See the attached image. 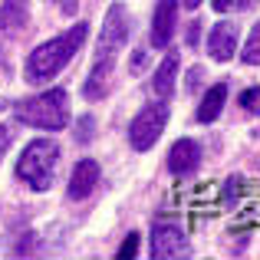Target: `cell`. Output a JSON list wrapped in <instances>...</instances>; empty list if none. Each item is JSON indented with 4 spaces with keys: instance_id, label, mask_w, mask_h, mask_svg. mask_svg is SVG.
Here are the masks:
<instances>
[{
    "instance_id": "6da1fadb",
    "label": "cell",
    "mask_w": 260,
    "mask_h": 260,
    "mask_svg": "<svg viewBox=\"0 0 260 260\" xmlns=\"http://www.w3.org/2000/svg\"><path fill=\"white\" fill-rule=\"evenodd\" d=\"M86 33H89V26L76 23L73 30H66L63 37H53V40H46V43H40L37 50L30 53V59H26V83H33V86L50 83V79L76 56V50L83 46Z\"/></svg>"
},
{
    "instance_id": "7a4b0ae2",
    "label": "cell",
    "mask_w": 260,
    "mask_h": 260,
    "mask_svg": "<svg viewBox=\"0 0 260 260\" xmlns=\"http://www.w3.org/2000/svg\"><path fill=\"white\" fill-rule=\"evenodd\" d=\"M17 119L26 125L46 128V132H59V128L70 125V99H66V89H46V92L23 99L17 106Z\"/></svg>"
},
{
    "instance_id": "3957f363",
    "label": "cell",
    "mask_w": 260,
    "mask_h": 260,
    "mask_svg": "<svg viewBox=\"0 0 260 260\" xmlns=\"http://www.w3.org/2000/svg\"><path fill=\"white\" fill-rule=\"evenodd\" d=\"M59 161V145L53 139H37L20 152L17 158V178L26 181L33 191H46L53 184V172Z\"/></svg>"
},
{
    "instance_id": "277c9868",
    "label": "cell",
    "mask_w": 260,
    "mask_h": 260,
    "mask_svg": "<svg viewBox=\"0 0 260 260\" xmlns=\"http://www.w3.org/2000/svg\"><path fill=\"white\" fill-rule=\"evenodd\" d=\"M165 125H168V106H165V102H152V106H145L132 119V128H128V142H132V148H135V152H148V148L161 139Z\"/></svg>"
},
{
    "instance_id": "5b68a950",
    "label": "cell",
    "mask_w": 260,
    "mask_h": 260,
    "mask_svg": "<svg viewBox=\"0 0 260 260\" xmlns=\"http://www.w3.org/2000/svg\"><path fill=\"white\" fill-rule=\"evenodd\" d=\"M125 40H128V13L122 4H112L106 13V23H102L99 43H95V59L115 63V53L125 46Z\"/></svg>"
},
{
    "instance_id": "8992f818",
    "label": "cell",
    "mask_w": 260,
    "mask_h": 260,
    "mask_svg": "<svg viewBox=\"0 0 260 260\" xmlns=\"http://www.w3.org/2000/svg\"><path fill=\"white\" fill-rule=\"evenodd\" d=\"M188 254H191L188 234L175 221H158L152 228V257L155 260H175V257H188Z\"/></svg>"
},
{
    "instance_id": "52a82bcc",
    "label": "cell",
    "mask_w": 260,
    "mask_h": 260,
    "mask_svg": "<svg viewBox=\"0 0 260 260\" xmlns=\"http://www.w3.org/2000/svg\"><path fill=\"white\" fill-rule=\"evenodd\" d=\"M234 50H237V26L228 23V20L211 26V33H208V53H211V59L228 63V59L234 56Z\"/></svg>"
},
{
    "instance_id": "ba28073f",
    "label": "cell",
    "mask_w": 260,
    "mask_h": 260,
    "mask_svg": "<svg viewBox=\"0 0 260 260\" xmlns=\"http://www.w3.org/2000/svg\"><path fill=\"white\" fill-rule=\"evenodd\" d=\"M198 165H201V148H198V142L178 139L172 145V152H168V172L181 178V175H191Z\"/></svg>"
},
{
    "instance_id": "9c48e42d",
    "label": "cell",
    "mask_w": 260,
    "mask_h": 260,
    "mask_svg": "<svg viewBox=\"0 0 260 260\" xmlns=\"http://www.w3.org/2000/svg\"><path fill=\"white\" fill-rule=\"evenodd\" d=\"M175 17H178V0H158L152 20V46H168L175 37Z\"/></svg>"
},
{
    "instance_id": "30bf717a",
    "label": "cell",
    "mask_w": 260,
    "mask_h": 260,
    "mask_svg": "<svg viewBox=\"0 0 260 260\" xmlns=\"http://www.w3.org/2000/svg\"><path fill=\"white\" fill-rule=\"evenodd\" d=\"M99 184V165L92 158H83L76 168H73V178H70V198L73 201H83L89 198V191Z\"/></svg>"
},
{
    "instance_id": "8fae6325",
    "label": "cell",
    "mask_w": 260,
    "mask_h": 260,
    "mask_svg": "<svg viewBox=\"0 0 260 260\" xmlns=\"http://www.w3.org/2000/svg\"><path fill=\"white\" fill-rule=\"evenodd\" d=\"M30 20V0H4L0 10V33H17Z\"/></svg>"
},
{
    "instance_id": "7c38bea8",
    "label": "cell",
    "mask_w": 260,
    "mask_h": 260,
    "mask_svg": "<svg viewBox=\"0 0 260 260\" xmlns=\"http://www.w3.org/2000/svg\"><path fill=\"white\" fill-rule=\"evenodd\" d=\"M175 76H178V53H168L161 59V66L155 70V79H152V92L158 99H168L175 92Z\"/></svg>"
},
{
    "instance_id": "4fadbf2b",
    "label": "cell",
    "mask_w": 260,
    "mask_h": 260,
    "mask_svg": "<svg viewBox=\"0 0 260 260\" xmlns=\"http://www.w3.org/2000/svg\"><path fill=\"white\" fill-rule=\"evenodd\" d=\"M224 102H228V86H224V83L211 86L208 92H204L201 106H198V122H204V125H208V122H214L217 115H221Z\"/></svg>"
},
{
    "instance_id": "5bb4252c",
    "label": "cell",
    "mask_w": 260,
    "mask_h": 260,
    "mask_svg": "<svg viewBox=\"0 0 260 260\" xmlns=\"http://www.w3.org/2000/svg\"><path fill=\"white\" fill-rule=\"evenodd\" d=\"M241 59H244L247 66H260V23L250 30L247 43H244V50H241Z\"/></svg>"
},
{
    "instance_id": "9a60e30c",
    "label": "cell",
    "mask_w": 260,
    "mask_h": 260,
    "mask_svg": "<svg viewBox=\"0 0 260 260\" xmlns=\"http://www.w3.org/2000/svg\"><path fill=\"white\" fill-rule=\"evenodd\" d=\"M241 106L247 109V112L260 115V86H250V89H244V92H241Z\"/></svg>"
},
{
    "instance_id": "2e32d148",
    "label": "cell",
    "mask_w": 260,
    "mask_h": 260,
    "mask_svg": "<svg viewBox=\"0 0 260 260\" xmlns=\"http://www.w3.org/2000/svg\"><path fill=\"white\" fill-rule=\"evenodd\" d=\"M135 254H139V234H128L125 241H122V247H119V254H115V257L128 260V257H135Z\"/></svg>"
},
{
    "instance_id": "e0dca14e",
    "label": "cell",
    "mask_w": 260,
    "mask_h": 260,
    "mask_svg": "<svg viewBox=\"0 0 260 260\" xmlns=\"http://www.w3.org/2000/svg\"><path fill=\"white\" fill-rule=\"evenodd\" d=\"M247 0H214V10L217 13H228V10H237V7H244Z\"/></svg>"
},
{
    "instance_id": "ac0fdd59",
    "label": "cell",
    "mask_w": 260,
    "mask_h": 260,
    "mask_svg": "<svg viewBox=\"0 0 260 260\" xmlns=\"http://www.w3.org/2000/svg\"><path fill=\"white\" fill-rule=\"evenodd\" d=\"M53 4L59 7V10L66 13V17H70V13H76V7H79V0H53Z\"/></svg>"
},
{
    "instance_id": "d6986e66",
    "label": "cell",
    "mask_w": 260,
    "mask_h": 260,
    "mask_svg": "<svg viewBox=\"0 0 260 260\" xmlns=\"http://www.w3.org/2000/svg\"><path fill=\"white\" fill-rule=\"evenodd\" d=\"M7 145H10V128H7V125H0V158L7 155Z\"/></svg>"
},
{
    "instance_id": "ffe728a7",
    "label": "cell",
    "mask_w": 260,
    "mask_h": 260,
    "mask_svg": "<svg viewBox=\"0 0 260 260\" xmlns=\"http://www.w3.org/2000/svg\"><path fill=\"white\" fill-rule=\"evenodd\" d=\"M89 135H92V119L86 115V119L79 122V139H89Z\"/></svg>"
},
{
    "instance_id": "44dd1931",
    "label": "cell",
    "mask_w": 260,
    "mask_h": 260,
    "mask_svg": "<svg viewBox=\"0 0 260 260\" xmlns=\"http://www.w3.org/2000/svg\"><path fill=\"white\" fill-rule=\"evenodd\" d=\"M198 33H201V26L191 23V26H188V46H198Z\"/></svg>"
},
{
    "instance_id": "7402d4cb",
    "label": "cell",
    "mask_w": 260,
    "mask_h": 260,
    "mask_svg": "<svg viewBox=\"0 0 260 260\" xmlns=\"http://www.w3.org/2000/svg\"><path fill=\"white\" fill-rule=\"evenodd\" d=\"M142 63H145V53H135L132 56V73H142Z\"/></svg>"
},
{
    "instance_id": "603a6c76",
    "label": "cell",
    "mask_w": 260,
    "mask_h": 260,
    "mask_svg": "<svg viewBox=\"0 0 260 260\" xmlns=\"http://www.w3.org/2000/svg\"><path fill=\"white\" fill-rule=\"evenodd\" d=\"M184 7H188V10H198V7H201V0H184Z\"/></svg>"
}]
</instances>
